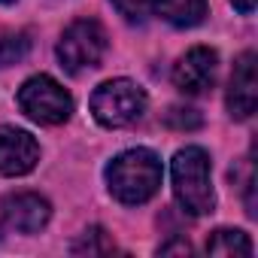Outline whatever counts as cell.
<instances>
[{
    "mask_svg": "<svg viewBox=\"0 0 258 258\" xmlns=\"http://www.w3.org/2000/svg\"><path fill=\"white\" fill-rule=\"evenodd\" d=\"M106 182L115 201L137 207L155 198L161 188V161L149 149H127L106 167Z\"/></svg>",
    "mask_w": 258,
    "mask_h": 258,
    "instance_id": "cell-1",
    "label": "cell"
},
{
    "mask_svg": "<svg viewBox=\"0 0 258 258\" xmlns=\"http://www.w3.org/2000/svg\"><path fill=\"white\" fill-rule=\"evenodd\" d=\"M173 176V195L176 204L188 216H207L216 210V191L210 179V155L198 146H185L173 155L170 164Z\"/></svg>",
    "mask_w": 258,
    "mask_h": 258,
    "instance_id": "cell-2",
    "label": "cell"
},
{
    "mask_svg": "<svg viewBox=\"0 0 258 258\" xmlns=\"http://www.w3.org/2000/svg\"><path fill=\"white\" fill-rule=\"evenodd\" d=\"M146 91L131 79H109L91 94V112L103 127H124L143 115Z\"/></svg>",
    "mask_w": 258,
    "mask_h": 258,
    "instance_id": "cell-3",
    "label": "cell"
},
{
    "mask_svg": "<svg viewBox=\"0 0 258 258\" xmlns=\"http://www.w3.org/2000/svg\"><path fill=\"white\" fill-rule=\"evenodd\" d=\"M103 55H106V31L94 19H79L61 34L58 58L67 73L91 70L103 61Z\"/></svg>",
    "mask_w": 258,
    "mask_h": 258,
    "instance_id": "cell-4",
    "label": "cell"
},
{
    "mask_svg": "<svg viewBox=\"0 0 258 258\" xmlns=\"http://www.w3.org/2000/svg\"><path fill=\"white\" fill-rule=\"evenodd\" d=\"M19 106L28 118L40 124H61L73 112V97L52 76L40 73V76H31L19 88Z\"/></svg>",
    "mask_w": 258,
    "mask_h": 258,
    "instance_id": "cell-5",
    "label": "cell"
},
{
    "mask_svg": "<svg viewBox=\"0 0 258 258\" xmlns=\"http://www.w3.org/2000/svg\"><path fill=\"white\" fill-rule=\"evenodd\" d=\"M0 216H4V225L16 234H37L46 228L52 207L46 198L34 195V191H16L7 195L4 204H0Z\"/></svg>",
    "mask_w": 258,
    "mask_h": 258,
    "instance_id": "cell-6",
    "label": "cell"
},
{
    "mask_svg": "<svg viewBox=\"0 0 258 258\" xmlns=\"http://www.w3.org/2000/svg\"><path fill=\"white\" fill-rule=\"evenodd\" d=\"M216 67H219L216 52L207 49V46H195V49H188L176 61V67H173V85L182 94H204L216 82Z\"/></svg>",
    "mask_w": 258,
    "mask_h": 258,
    "instance_id": "cell-7",
    "label": "cell"
},
{
    "mask_svg": "<svg viewBox=\"0 0 258 258\" xmlns=\"http://www.w3.org/2000/svg\"><path fill=\"white\" fill-rule=\"evenodd\" d=\"M37 161H40V146L28 131L0 127V173L25 176L37 167Z\"/></svg>",
    "mask_w": 258,
    "mask_h": 258,
    "instance_id": "cell-8",
    "label": "cell"
},
{
    "mask_svg": "<svg viewBox=\"0 0 258 258\" xmlns=\"http://www.w3.org/2000/svg\"><path fill=\"white\" fill-rule=\"evenodd\" d=\"M258 103V76H255V52H243L231 73L228 88V112L234 118H249Z\"/></svg>",
    "mask_w": 258,
    "mask_h": 258,
    "instance_id": "cell-9",
    "label": "cell"
},
{
    "mask_svg": "<svg viewBox=\"0 0 258 258\" xmlns=\"http://www.w3.org/2000/svg\"><path fill=\"white\" fill-rule=\"evenodd\" d=\"M152 7L164 22L176 28H195L207 16V0H152Z\"/></svg>",
    "mask_w": 258,
    "mask_h": 258,
    "instance_id": "cell-10",
    "label": "cell"
},
{
    "mask_svg": "<svg viewBox=\"0 0 258 258\" xmlns=\"http://www.w3.org/2000/svg\"><path fill=\"white\" fill-rule=\"evenodd\" d=\"M207 252L210 255H225V258H249L252 255V240L243 231H231V228H219L213 231V237L207 240Z\"/></svg>",
    "mask_w": 258,
    "mask_h": 258,
    "instance_id": "cell-11",
    "label": "cell"
},
{
    "mask_svg": "<svg viewBox=\"0 0 258 258\" xmlns=\"http://www.w3.org/2000/svg\"><path fill=\"white\" fill-rule=\"evenodd\" d=\"M28 52H31V37L25 31H19V34H0V67L19 64Z\"/></svg>",
    "mask_w": 258,
    "mask_h": 258,
    "instance_id": "cell-12",
    "label": "cell"
},
{
    "mask_svg": "<svg viewBox=\"0 0 258 258\" xmlns=\"http://www.w3.org/2000/svg\"><path fill=\"white\" fill-rule=\"evenodd\" d=\"M112 240L106 237L103 228H88L76 243H73V252L76 255H103V252H112Z\"/></svg>",
    "mask_w": 258,
    "mask_h": 258,
    "instance_id": "cell-13",
    "label": "cell"
},
{
    "mask_svg": "<svg viewBox=\"0 0 258 258\" xmlns=\"http://www.w3.org/2000/svg\"><path fill=\"white\" fill-rule=\"evenodd\" d=\"M164 124L173 127V131H198L204 124V118L195 112V109H185V106H173L167 115H164Z\"/></svg>",
    "mask_w": 258,
    "mask_h": 258,
    "instance_id": "cell-14",
    "label": "cell"
},
{
    "mask_svg": "<svg viewBox=\"0 0 258 258\" xmlns=\"http://www.w3.org/2000/svg\"><path fill=\"white\" fill-rule=\"evenodd\" d=\"M112 7L127 19V22H146L149 10H152V0H112Z\"/></svg>",
    "mask_w": 258,
    "mask_h": 258,
    "instance_id": "cell-15",
    "label": "cell"
},
{
    "mask_svg": "<svg viewBox=\"0 0 258 258\" xmlns=\"http://www.w3.org/2000/svg\"><path fill=\"white\" fill-rule=\"evenodd\" d=\"M161 252H191V246H188L185 240H179V243H167V246H161Z\"/></svg>",
    "mask_w": 258,
    "mask_h": 258,
    "instance_id": "cell-16",
    "label": "cell"
},
{
    "mask_svg": "<svg viewBox=\"0 0 258 258\" xmlns=\"http://www.w3.org/2000/svg\"><path fill=\"white\" fill-rule=\"evenodd\" d=\"M231 4H234V7H237L240 13H246V16H249V13L255 10V0H231Z\"/></svg>",
    "mask_w": 258,
    "mask_h": 258,
    "instance_id": "cell-17",
    "label": "cell"
},
{
    "mask_svg": "<svg viewBox=\"0 0 258 258\" xmlns=\"http://www.w3.org/2000/svg\"><path fill=\"white\" fill-rule=\"evenodd\" d=\"M0 4H16V0H0Z\"/></svg>",
    "mask_w": 258,
    "mask_h": 258,
    "instance_id": "cell-18",
    "label": "cell"
}]
</instances>
